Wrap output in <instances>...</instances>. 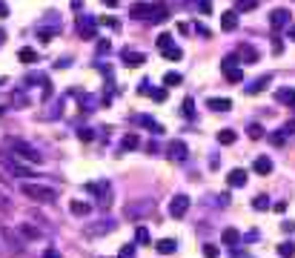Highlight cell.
<instances>
[{
	"instance_id": "1",
	"label": "cell",
	"mask_w": 295,
	"mask_h": 258,
	"mask_svg": "<svg viewBox=\"0 0 295 258\" xmlns=\"http://www.w3.org/2000/svg\"><path fill=\"white\" fill-rule=\"evenodd\" d=\"M6 149H12L15 152V155H18V158H23V161H29V164H40V161H43V155H40V149H37V146H32V143L29 141H23V138H6Z\"/></svg>"
},
{
	"instance_id": "2",
	"label": "cell",
	"mask_w": 295,
	"mask_h": 258,
	"mask_svg": "<svg viewBox=\"0 0 295 258\" xmlns=\"http://www.w3.org/2000/svg\"><path fill=\"white\" fill-rule=\"evenodd\" d=\"M20 189H23V195L37 201V204H54L57 201V189L43 187V184H23Z\"/></svg>"
},
{
	"instance_id": "3",
	"label": "cell",
	"mask_w": 295,
	"mask_h": 258,
	"mask_svg": "<svg viewBox=\"0 0 295 258\" xmlns=\"http://www.w3.org/2000/svg\"><path fill=\"white\" fill-rule=\"evenodd\" d=\"M0 235H3V241H6V247L12 249V252H23L26 249V241H23V235L20 232H15L12 227H0Z\"/></svg>"
},
{
	"instance_id": "4",
	"label": "cell",
	"mask_w": 295,
	"mask_h": 258,
	"mask_svg": "<svg viewBox=\"0 0 295 258\" xmlns=\"http://www.w3.org/2000/svg\"><path fill=\"white\" fill-rule=\"evenodd\" d=\"M89 192H98V207H103V210H109V204H112V187H109V181H98V184H89Z\"/></svg>"
},
{
	"instance_id": "5",
	"label": "cell",
	"mask_w": 295,
	"mask_h": 258,
	"mask_svg": "<svg viewBox=\"0 0 295 258\" xmlns=\"http://www.w3.org/2000/svg\"><path fill=\"white\" fill-rule=\"evenodd\" d=\"M78 32H81L86 40H92V37L98 35V20L92 18V15H81V18H78Z\"/></svg>"
},
{
	"instance_id": "6",
	"label": "cell",
	"mask_w": 295,
	"mask_h": 258,
	"mask_svg": "<svg viewBox=\"0 0 295 258\" xmlns=\"http://www.w3.org/2000/svg\"><path fill=\"white\" fill-rule=\"evenodd\" d=\"M0 161L9 167V172H15V175H20V178H32V169L23 167L18 158H12V155H6V152H3V155H0Z\"/></svg>"
},
{
	"instance_id": "7",
	"label": "cell",
	"mask_w": 295,
	"mask_h": 258,
	"mask_svg": "<svg viewBox=\"0 0 295 258\" xmlns=\"http://www.w3.org/2000/svg\"><path fill=\"white\" fill-rule=\"evenodd\" d=\"M187 210H189V198L184 195V192H181V195H175L169 201V215H172V218H184V215H187Z\"/></svg>"
},
{
	"instance_id": "8",
	"label": "cell",
	"mask_w": 295,
	"mask_h": 258,
	"mask_svg": "<svg viewBox=\"0 0 295 258\" xmlns=\"http://www.w3.org/2000/svg\"><path fill=\"white\" fill-rule=\"evenodd\" d=\"M169 158H172V161H181V164H184V161L189 158V146H187L184 141H181V138L169 143Z\"/></svg>"
},
{
	"instance_id": "9",
	"label": "cell",
	"mask_w": 295,
	"mask_h": 258,
	"mask_svg": "<svg viewBox=\"0 0 295 258\" xmlns=\"http://www.w3.org/2000/svg\"><path fill=\"white\" fill-rule=\"evenodd\" d=\"M289 18H292V15H289V12H286V9H275V12H272V15H269V26H272V29H275V32H278V29L289 26Z\"/></svg>"
},
{
	"instance_id": "10",
	"label": "cell",
	"mask_w": 295,
	"mask_h": 258,
	"mask_svg": "<svg viewBox=\"0 0 295 258\" xmlns=\"http://www.w3.org/2000/svg\"><path fill=\"white\" fill-rule=\"evenodd\" d=\"M124 66H132V69H138V66H143L146 63V55L143 52H129V49H124Z\"/></svg>"
},
{
	"instance_id": "11",
	"label": "cell",
	"mask_w": 295,
	"mask_h": 258,
	"mask_svg": "<svg viewBox=\"0 0 295 258\" xmlns=\"http://www.w3.org/2000/svg\"><path fill=\"white\" fill-rule=\"evenodd\" d=\"M149 20H152V23H163V20H169V9H166L163 3H152V9H149Z\"/></svg>"
},
{
	"instance_id": "12",
	"label": "cell",
	"mask_w": 295,
	"mask_h": 258,
	"mask_svg": "<svg viewBox=\"0 0 295 258\" xmlns=\"http://www.w3.org/2000/svg\"><path fill=\"white\" fill-rule=\"evenodd\" d=\"M221 241H224L226 247H238V244H241V232L235 230V227H226V230L221 232Z\"/></svg>"
},
{
	"instance_id": "13",
	"label": "cell",
	"mask_w": 295,
	"mask_h": 258,
	"mask_svg": "<svg viewBox=\"0 0 295 258\" xmlns=\"http://www.w3.org/2000/svg\"><path fill=\"white\" fill-rule=\"evenodd\" d=\"M206 107L212 109V112H226V109H232V100L229 98H209Z\"/></svg>"
},
{
	"instance_id": "14",
	"label": "cell",
	"mask_w": 295,
	"mask_h": 258,
	"mask_svg": "<svg viewBox=\"0 0 295 258\" xmlns=\"http://www.w3.org/2000/svg\"><path fill=\"white\" fill-rule=\"evenodd\" d=\"M155 249H158L161 255H172V252L178 249V241H175V238H161L158 244H155Z\"/></svg>"
},
{
	"instance_id": "15",
	"label": "cell",
	"mask_w": 295,
	"mask_h": 258,
	"mask_svg": "<svg viewBox=\"0 0 295 258\" xmlns=\"http://www.w3.org/2000/svg\"><path fill=\"white\" fill-rule=\"evenodd\" d=\"M221 29H224V32H235V29H238V15H235V12H224V15H221Z\"/></svg>"
},
{
	"instance_id": "16",
	"label": "cell",
	"mask_w": 295,
	"mask_h": 258,
	"mask_svg": "<svg viewBox=\"0 0 295 258\" xmlns=\"http://www.w3.org/2000/svg\"><path fill=\"white\" fill-rule=\"evenodd\" d=\"M252 169H255L258 175H269V172H272V161H269L267 155H261V158H255V164H252Z\"/></svg>"
},
{
	"instance_id": "17",
	"label": "cell",
	"mask_w": 295,
	"mask_h": 258,
	"mask_svg": "<svg viewBox=\"0 0 295 258\" xmlns=\"http://www.w3.org/2000/svg\"><path fill=\"white\" fill-rule=\"evenodd\" d=\"M155 204L152 201H143V204H129L126 207V215H143V213H152Z\"/></svg>"
},
{
	"instance_id": "18",
	"label": "cell",
	"mask_w": 295,
	"mask_h": 258,
	"mask_svg": "<svg viewBox=\"0 0 295 258\" xmlns=\"http://www.w3.org/2000/svg\"><path fill=\"white\" fill-rule=\"evenodd\" d=\"M226 181H229V187H247V169H232Z\"/></svg>"
},
{
	"instance_id": "19",
	"label": "cell",
	"mask_w": 295,
	"mask_h": 258,
	"mask_svg": "<svg viewBox=\"0 0 295 258\" xmlns=\"http://www.w3.org/2000/svg\"><path fill=\"white\" fill-rule=\"evenodd\" d=\"M149 9H152V6H146V3H141V6H132V9H129V18L149 20Z\"/></svg>"
},
{
	"instance_id": "20",
	"label": "cell",
	"mask_w": 295,
	"mask_h": 258,
	"mask_svg": "<svg viewBox=\"0 0 295 258\" xmlns=\"http://www.w3.org/2000/svg\"><path fill=\"white\" fill-rule=\"evenodd\" d=\"M18 232H20V235H23V238H40V235H43V232H40V230H35V227H32V224H20V227H18Z\"/></svg>"
},
{
	"instance_id": "21",
	"label": "cell",
	"mask_w": 295,
	"mask_h": 258,
	"mask_svg": "<svg viewBox=\"0 0 295 258\" xmlns=\"http://www.w3.org/2000/svg\"><path fill=\"white\" fill-rule=\"evenodd\" d=\"M269 80H272V78H269V75H264V78H258V80H255V83H252V86H247V95H258V92L264 89V86H269Z\"/></svg>"
},
{
	"instance_id": "22",
	"label": "cell",
	"mask_w": 295,
	"mask_h": 258,
	"mask_svg": "<svg viewBox=\"0 0 295 258\" xmlns=\"http://www.w3.org/2000/svg\"><path fill=\"white\" fill-rule=\"evenodd\" d=\"M161 52H163V58H166V61H181V58H184V52H181L175 43H169L166 49H161Z\"/></svg>"
},
{
	"instance_id": "23",
	"label": "cell",
	"mask_w": 295,
	"mask_h": 258,
	"mask_svg": "<svg viewBox=\"0 0 295 258\" xmlns=\"http://www.w3.org/2000/svg\"><path fill=\"white\" fill-rule=\"evenodd\" d=\"M218 141L224 143V146H232V143L238 141V135H235L232 129H221V132H218Z\"/></svg>"
},
{
	"instance_id": "24",
	"label": "cell",
	"mask_w": 295,
	"mask_h": 258,
	"mask_svg": "<svg viewBox=\"0 0 295 258\" xmlns=\"http://www.w3.org/2000/svg\"><path fill=\"white\" fill-rule=\"evenodd\" d=\"M278 255H281V258H295V244H292V241L278 244Z\"/></svg>"
},
{
	"instance_id": "25",
	"label": "cell",
	"mask_w": 295,
	"mask_h": 258,
	"mask_svg": "<svg viewBox=\"0 0 295 258\" xmlns=\"http://www.w3.org/2000/svg\"><path fill=\"white\" fill-rule=\"evenodd\" d=\"M135 121H138V124H143V126H149L152 132H163V126H161V124H155L152 118H146V115H135Z\"/></svg>"
},
{
	"instance_id": "26",
	"label": "cell",
	"mask_w": 295,
	"mask_h": 258,
	"mask_svg": "<svg viewBox=\"0 0 295 258\" xmlns=\"http://www.w3.org/2000/svg\"><path fill=\"white\" fill-rule=\"evenodd\" d=\"M18 58H20L23 63H37V52H35V49H29V46H23V49H20Z\"/></svg>"
},
{
	"instance_id": "27",
	"label": "cell",
	"mask_w": 295,
	"mask_h": 258,
	"mask_svg": "<svg viewBox=\"0 0 295 258\" xmlns=\"http://www.w3.org/2000/svg\"><path fill=\"white\" fill-rule=\"evenodd\" d=\"M69 210H72V215H89L92 207H89V204H81V201H72Z\"/></svg>"
},
{
	"instance_id": "28",
	"label": "cell",
	"mask_w": 295,
	"mask_h": 258,
	"mask_svg": "<svg viewBox=\"0 0 295 258\" xmlns=\"http://www.w3.org/2000/svg\"><path fill=\"white\" fill-rule=\"evenodd\" d=\"M255 6H258V0H238V3H235V9L238 12H252Z\"/></svg>"
},
{
	"instance_id": "29",
	"label": "cell",
	"mask_w": 295,
	"mask_h": 258,
	"mask_svg": "<svg viewBox=\"0 0 295 258\" xmlns=\"http://www.w3.org/2000/svg\"><path fill=\"white\" fill-rule=\"evenodd\" d=\"M181 80L184 78H181L178 72H166V75H163V83H166V86H178Z\"/></svg>"
},
{
	"instance_id": "30",
	"label": "cell",
	"mask_w": 295,
	"mask_h": 258,
	"mask_svg": "<svg viewBox=\"0 0 295 258\" xmlns=\"http://www.w3.org/2000/svg\"><path fill=\"white\" fill-rule=\"evenodd\" d=\"M224 75L229 80H232V83H238V80H244V72L241 69H235V66H229V69H224Z\"/></svg>"
},
{
	"instance_id": "31",
	"label": "cell",
	"mask_w": 295,
	"mask_h": 258,
	"mask_svg": "<svg viewBox=\"0 0 295 258\" xmlns=\"http://www.w3.org/2000/svg\"><path fill=\"white\" fill-rule=\"evenodd\" d=\"M135 241H138V244H149V230H146V227H138V230H135Z\"/></svg>"
},
{
	"instance_id": "32",
	"label": "cell",
	"mask_w": 295,
	"mask_h": 258,
	"mask_svg": "<svg viewBox=\"0 0 295 258\" xmlns=\"http://www.w3.org/2000/svg\"><path fill=\"white\" fill-rule=\"evenodd\" d=\"M135 146H138V135H126L124 138V143H121V149H135Z\"/></svg>"
},
{
	"instance_id": "33",
	"label": "cell",
	"mask_w": 295,
	"mask_h": 258,
	"mask_svg": "<svg viewBox=\"0 0 295 258\" xmlns=\"http://www.w3.org/2000/svg\"><path fill=\"white\" fill-rule=\"evenodd\" d=\"M247 132H250L252 141H258V138H264V126H261V124H252L250 129H247Z\"/></svg>"
},
{
	"instance_id": "34",
	"label": "cell",
	"mask_w": 295,
	"mask_h": 258,
	"mask_svg": "<svg viewBox=\"0 0 295 258\" xmlns=\"http://www.w3.org/2000/svg\"><path fill=\"white\" fill-rule=\"evenodd\" d=\"M184 115H187V118L195 115V100H192V98H184Z\"/></svg>"
},
{
	"instance_id": "35",
	"label": "cell",
	"mask_w": 295,
	"mask_h": 258,
	"mask_svg": "<svg viewBox=\"0 0 295 258\" xmlns=\"http://www.w3.org/2000/svg\"><path fill=\"white\" fill-rule=\"evenodd\" d=\"M252 207H255V210H269V198L267 195H258L255 201H252Z\"/></svg>"
},
{
	"instance_id": "36",
	"label": "cell",
	"mask_w": 295,
	"mask_h": 258,
	"mask_svg": "<svg viewBox=\"0 0 295 258\" xmlns=\"http://www.w3.org/2000/svg\"><path fill=\"white\" fill-rule=\"evenodd\" d=\"M117 258H135V247H132V244H124L121 252H117Z\"/></svg>"
},
{
	"instance_id": "37",
	"label": "cell",
	"mask_w": 295,
	"mask_h": 258,
	"mask_svg": "<svg viewBox=\"0 0 295 258\" xmlns=\"http://www.w3.org/2000/svg\"><path fill=\"white\" fill-rule=\"evenodd\" d=\"M198 9H201V15H209L212 12V0H198Z\"/></svg>"
},
{
	"instance_id": "38",
	"label": "cell",
	"mask_w": 295,
	"mask_h": 258,
	"mask_svg": "<svg viewBox=\"0 0 295 258\" xmlns=\"http://www.w3.org/2000/svg\"><path fill=\"white\" fill-rule=\"evenodd\" d=\"M155 43H158V49H166V46L172 43V35H166V32H163V35L158 37V40H155Z\"/></svg>"
},
{
	"instance_id": "39",
	"label": "cell",
	"mask_w": 295,
	"mask_h": 258,
	"mask_svg": "<svg viewBox=\"0 0 295 258\" xmlns=\"http://www.w3.org/2000/svg\"><path fill=\"white\" fill-rule=\"evenodd\" d=\"M241 58H247V61H255L258 55H255V49H250V46H241Z\"/></svg>"
},
{
	"instance_id": "40",
	"label": "cell",
	"mask_w": 295,
	"mask_h": 258,
	"mask_svg": "<svg viewBox=\"0 0 295 258\" xmlns=\"http://www.w3.org/2000/svg\"><path fill=\"white\" fill-rule=\"evenodd\" d=\"M204 255H206V258H218V247L206 244V247H204Z\"/></svg>"
},
{
	"instance_id": "41",
	"label": "cell",
	"mask_w": 295,
	"mask_h": 258,
	"mask_svg": "<svg viewBox=\"0 0 295 258\" xmlns=\"http://www.w3.org/2000/svg\"><path fill=\"white\" fill-rule=\"evenodd\" d=\"M149 95H152L158 104H161V100H166V89H155V92H149Z\"/></svg>"
},
{
	"instance_id": "42",
	"label": "cell",
	"mask_w": 295,
	"mask_h": 258,
	"mask_svg": "<svg viewBox=\"0 0 295 258\" xmlns=\"http://www.w3.org/2000/svg\"><path fill=\"white\" fill-rule=\"evenodd\" d=\"M272 52H275V55H281V52H284V43H281L278 37H275V40H272Z\"/></svg>"
},
{
	"instance_id": "43",
	"label": "cell",
	"mask_w": 295,
	"mask_h": 258,
	"mask_svg": "<svg viewBox=\"0 0 295 258\" xmlns=\"http://www.w3.org/2000/svg\"><path fill=\"white\" fill-rule=\"evenodd\" d=\"M78 138H81V141H92V129H81V132H78Z\"/></svg>"
},
{
	"instance_id": "44",
	"label": "cell",
	"mask_w": 295,
	"mask_h": 258,
	"mask_svg": "<svg viewBox=\"0 0 295 258\" xmlns=\"http://www.w3.org/2000/svg\"><path fill=\"white\" fill-rule=\"evenodd\" d=\"M43 258H61V252H57V249H54V247H49V249H46V252H43Z\"/></svg>"
},
{
	"instance_id": "45",
	"label": "cell",
	"mask_w": 295,
	"mask_h": 258,
	"mask_svg": "<svg viewBox=\"0 0 295 258\" xmlns=\"http://www.w3.org/2000/svg\"><path fill=\"white\" fill-rule=\"evenodd\" d=\"M0 18H9V6H6L3 0H0Z\"/></svg>"
},
{
	"instance_id": "46",
	"label": "cell",
	"mask_w": 295,
	"mask_h": 258,
	"mask_svg": "<svg viewBox=\"0 0 295 258\" xmlns=\"http://www.w3.org/2000/svg\"><path fill=\"white\" fill-rule=\"evenodd\" d=\"M9 210V201H6V195H0V213H6Z\"/></svg>"
},
{
	"instance_id": "47",
	"label": "cell",
	"mask_w": 295,
	"mask_h": 258,
	"mask_svg": "<svg viewBox=\"0 0 295 258\" xmlns=\"http://www.w3.org/2000/svg\"><path fill=\"white\" fill-rule=\"evenodd\" d=\"M281 230H284V232H292V230H295V224H289V221H284V224H281Z\"/></svg>"
},
{
	"instance_id": "48",
	"label": "cell",
	"mask_w": 295,
	"mask_h": 258,
	"mask_svg": "<svg viewBox=\"0 0 295 258\" xmlns=\"http://www.w3.org/2000/svg\"><path fill=\"white\" fill-rule=\"evenodd\" d=\"M289 40H295V26H289Z\"/></svg>"
},
{
	"instance_id": "49",
	"label": "cell",
	"mask_w": 295,
	"mask_h": 258,
	"mask_svg": "<svg viewBox=\"0 0 295 258\" xmlns=\"http://www.w3.org/2000/svg\"><path fill=\"white\" fill-rule=\"evenodd\" d=\"M103 3H106V6H117V0H103Z\"/></svg>"
},
{
	"instance_id": "50",
	"label": "cell",
	"mask_w": 295,
	"mask_h": 258,
	"mask_svg": "<svg viewBox=\"0 0 295 258\" xmlns=\"http://www.w3.org/2000/svg\"><path fill=\"white\" fill-rule=\"evenodd\" d=\"M289 109H295V95H292V98H289Z\"/></svg>"
},
{
	"instance_id": "51",
	"label": "cell",
	"mask_w": 295,
	"mask_h": 258,
	"mask_svg": "<svg viewBox=\"0 0 295 258\" xmlns=\"http://www.w3.org/2000/svg\"><path fill=\"white\" fill-rule=\"evenodd\" d=\"M3 37H6V32H3V29H0V43H3Z\"/></svg>"
},
{
	"instance_id": "52",
	"label": "cell",
	"mask_w": 295,
	"mask_h": 258,
	"mask_svg": "<svg viewBox=\"0 0 295 258\" xmlns=\"http://www.w3.org/2000/svg\"><path fill=\"white\" fill-rule=\"evenodd\" d=\"M0 115H3V107H0Z\"/></svg>"
}]
</instances>
